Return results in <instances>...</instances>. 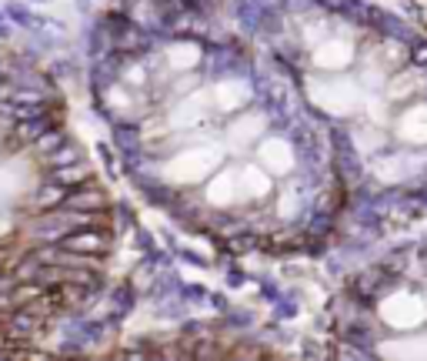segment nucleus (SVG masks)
Segmentation results:
<instances>
[{
  "label": "nucleus",
  "instance_id": "f257e3e1",
  "mask_svg": "<svg viewBox=\"0 0 427 361\" xmlns=\"http://www.w3.org/2000/svg\"><path fill=\"white\" fill-rule=\"evenodd\" d=\"M111 247V234L107 231H94V228H84V231L63 234L61 238V251H74V255H104Z\"/></svg>",
  "mask_w": 427,
  "mask_h": 361
},
{
  "label": "nucleus",
  "instance_id": "f03ea898",
  "mask_svg": "<svg viewBox=\"0 0 427 361\" xmlns=\"http://www.w3.org/2000/svg\"><path fill=\"white\" fill-rule=\"evenodd\" d=\"M104 204H107L104 194L87 188V191H77V194H63L57 207H63V211H94V207H104Z\"/></svg>",
  "mask_w": 427,
  "mask_h": 361
},
{
  "label": "nucleus",
  "instance_id": "39448f33",
  "mask_svg": "<svg viewBox=\"0 0 427 361\" xmlns=\"http://www.w3.org/2000/svg\"><path fill=\"white\" fill-rule=\"evenodd\" d=\"M51 164L54 168H61V164H74L77 161V147H57V151H51Z\"/></svg>",
  "mask_w": 427,
  "mask_h": 361
},
{
  "label": "nucleus",
  "instance_id": "423d86ee",
  "mask_svg": "<svg viewBox=\"0 0 427 361\" xmlns=\"http://www.w3.org/2000/svg\"><path fill=\"white\" fill-rule=\"evenodd\" d=\"M414 61L417 64H427V44H417L414 47Z\"/></svg>",
  "mask_w": 427,
  "mask_h": 361
},
{
  "label": "nucleus",
  "instance_id": "20e7f679",
  "mask_svg": "<svg viewBox=\"0 0 427 361\" xmlns=\"http://www.w3.org/2000/svg\"><path fill=\"white\" fill-rule=\"evenodd\" d=\"M54 180L57 184H80V180H87V168H80V164H61V168H54Z\"/></svg>",
  "mask_w": 427,
  "mask_h": 361
},
{
  "label": "nucleus",
  "instance_id": "7ed1b4c3",
  "mask_svg": "<svg viewBox=\"0 0 427 361\" xmlns=\"http://www.w3.org/2000/svg\"><path fill=\"white\" fill-rule=\"evenodd\" d=\"M47 128H51V121H47L44 114L20 117V124H17V137H20V141H37V137H40V134H44Z\"/></svg>",
  "mask_w": 427,
  "mask_h": 361
}]
</instances>
